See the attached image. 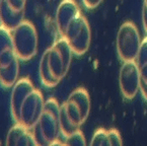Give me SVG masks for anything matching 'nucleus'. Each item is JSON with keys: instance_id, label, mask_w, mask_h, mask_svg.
Segmentation results:
<instances>
[{"instance_id": "a211bd4d", "label": "nucleus", "mask_w": 147, "mask_h": 146, "mask_svg": "<svg viewBox=\"0 0 147 146\" xmlns=\"http://www.w3.org/2000/svg\"><path fill=\"white\" fill-rule=\"evenodd\" d=\"M108 138L110 145H122L123 144L121 135H120L119 131L117 129L108 130Z\"/></svg>"}, {"instance_id": "f3484780", "label": "nucleus", "mask_w": 147, "mask_h": 146, "mask_svg": "<svg viewBox=\"0 0 147 146\" xmlns=\"http://www.w3.org/2000/svg\"><path fill=\"white\" fill-rule=\"evenodd\" d=\"M64 144L65 145H85L86 141L82 132L80 131V129H78L77 131L73 132L71 135L65 138Z\"/></svg>"}, {"instance_id": "39448f33", "label": "nucleus", "mask_w": 147, "mask_h": 146, "mask_svg": "<svg viewBox=\"0 0 147 146\" xmlns=\"http://www.w3.org/2000/svg\"><path fill=\"white\" fill-rule=\"evenodd\" d=\"M68 42L73 54L81 56L88 50L91 41V32L87 20L79 14L66 28L62 36Z\"/></svg>"}, {"instance_id": "9b49d317", "label": "nucleus", "mask_w": 147, "mask_h": 146, "mask_svg": "<svg viewBox=\"0 0 147 146\" xmlns=\"http://www.w3.org/2000/svg\"><path fill=\"white\" fill-rule=\"evenodd\" d=\"M79 14H81V11L74 0L61 1L56 12V24L61 36L64 34L71 22H73Z\"/></svg>"}, {"instance_id": "dca6fc26", "label": "nucleus", "mask_w": 147, "mask_h": 146, "mask_svg": "<svg viewBox=\"0 0 147 146\" xmlns=\"http://www.w3.org/2000/svg\"><path fill=\"white\" fill-rule=\"evenodd\" d=\"M90 145H110L108 138V131L102 129V128L97 129L91 138Z\"/></svg>"}, {"instance_id": "f03ea898", "label": "nucleus", "mask_w": 147, "mask_h": 146, "mask_svg": "<svg viewBox=\"0 0 147 146\" xmlns=\"http://www.w3.org/2000/svg\"><path fill=\"white\" fill-rule=\"evenodd\" d=\"M34 136L38 145H61L58 140L60 130V105L54 97L45 101V107L38 124L34 127Z\"/></svg>"}, {"instance_id": "412c9836", "label": "nucleus", "mask_w": 147, "mask_h": 146, "mask_svg": "<svg viewBox=\"0 0 147 146\" xmlns=\"http://www.w3.org/2000/svg\"><path fill=\"white\" fill-rule=\"evenodd\" d=\"M142 20H143V26H144V30L147 34V7L143 6V15H142Z\"/></svg>"}, {"instance_id": "20e7f679", "label": "nucleus", "mask_w": 147, "mask_h": 146, "mask_svg": "<svg viewBox=\"0 0 147 146\" xmlns=\"http://www.w3.org/2000/svg\"><path fill=\"white\" fill-rule=\"evenodd\" d=\"M138 28L132 22H126L120 26L117 34V51L123 62L136 61L141 47Z\"/></svg>"}, {"instance_id": "4be33fe9", "label": "nucleus", "mask_w": 147, "mask_h": 146, "mask_svg": "<svg viewBox=\"0 0 147 146\" xmlns=\"http://www.w3.org/2000/svg\"><path fill=\"white\" fill-rule=\"evenodd\" d=\"M144 5L147 7V0H144Z\"/></svg>"}, {"instance_id": "f8f14e48", "label": "nucleus", "mask_w": 147, "mask_h": 146, "mask_svg": "<svg viewBox=\"0 0 147 146\" xmlns=\"http://www.w3.org/2000/svg\"><path fill=\"white\" fill-rule=\"evenodd\" d=\"M5 143L6 145H38L34 133L20 123H16L9 129Z\"/></svg>"}, {"instance_id": "1a4fd4ad", "label": "nucleus", "mask_w": 147, "mask_h": 146, "mask_svg": "<svg viewBox=\"0 0 147 146\" xmlns=\"http://www.w3.org/2000/svg\"><path fill=\"white\" fill-rule=\"evenodd\" d=\"M20 73L18 57L14 49L0 54V84L3 87H11L18 81Z\"/></svg>"}, {"instance_id": "423d86ee", "label": "nucleus", "mask_w": 147, "mask_h": 146, "mask_svg": "<svg viewBox=\"0 0 147 146\" xmlns=\"http://www.w3.org/2000/svg\"><path fill=\"white\" fill-rule=\"evenodd\" d=\"M49 55V65L53 75L58 80H62L67 74L72 61V49L68 42L61 36L50 48L47 49Z\"/></svg>"}, {"instance_id": "6e6552de", "label": "nucleus", "mask_w": 147, "mask_h": 146, "mask_svg": "<svg viewBox=\"0 0 147 146\" xmlns=\"http://www.w3.org/2000/svg\"><path fill=\"white\" fill-rule=\"evenodd\" d=\"M119 84L121 93L125 99H134L140 89V76L136 61L124 62L120 70Z\"/></svg>"}, {"instance_id": "4468645a", "label": "nucleus", "mask_w": 147, "mask_h": 146, "mask_svg": "<svg viewBox=\"0 0 147 146\" xmlns=\"http://www.w3.org/2000/svg\"><path fill=\"white\" fill-rule=\"evenodd\" d=\"M39 73H40V78H41L42 83L45 86H47V87H55L60 82V80L57 79L53 75L52 71H51L50 65H49V55H48L47 50L44 52L43 56L41 58Z\"/></svg>"}, {"instance_id": "6ab92c4d", "label": "nucleus", "mask_w": 147, "mask_h": 146, "mask_svg": "<svg viewBox=\"0 0 147 146\" xmlns=\"http://www.w3.org/2000/svg\"><path fill=\"white\" fill-rule=\"evenodd\" d=\"M7 3L13 8L18 9V10L26 11V0H6Z\"/></svg>"}, {"instance_id": "f257e3e1", "label": "nucleus", "mask_w": 147, "mask_h": 146, "mask_svg": "<svg viewBox=\"0 0 147 146\" xmlns=\"http://www.w3.org/2000/svg\"><path fill=\"white\" fill-rule=\"evenodd\" d=\"M90 112V99L86 89L73 90L67 101L60 105V130L65 138L80 129Z\"/></svg>"}, {"instance_id": "aec40b11", "label": "nucleus", "mask_w": 147, "mask_h": 146, "mask_svg": "<svg viewBox=\"0 0 147 146\" xmlns=\"http://www.w3.org/2000/svg\"><path fill=\"white\" fill-rule=\"evenodd\" d=\"M102 0H82L84 6L87 7L88 9H92V8L97 7L102 3Z\"/></svg>"}, {"instance_id": "9d476101", "label": "nucleus", "mask_w": 147, "mask_h": 146, "mask_svg": "<svg viewBox=\"0 0 147 146\" xmlns=\"http://www.w3.org/2000/svg\"><path fill=\"white\" fill-rule=\"evenodd\" d=\"M35 89L32 81L28 78H22L18 80L13 85L10 97V111L13 120L18 123L20 120V107L24 99L28 97L32 90Z\"/></svg>"}, {"instance_id": "7ed1b4c3", "label": "nucleus", "mask_w": 147, "mask_h": 146, "mask_svg": "<svg viewBox=\"0 0 147 146\" xmlns=\"http://www.w3.org/2000/svg\"><path fill=\"white\" fill-rule=\"evenodd\" d=\"M12 32L13 48L18 59L28 61L38 52V34L35 26L28 20H24Z\"/></svg>"}, {"instance_id": "0eeeda50", "label": "nucleus", "mask_w": 147, "mask_h": 146, "mask_svg": "<svg viewBox=\"0 0 147 146\" xmlns=\"http://www.w3.org/2000/svg\"><path fill=\"white\" fill-rule=\"evenodd\" d=\"M45 107V101L42 93L39 89H34L24 99L20 112V123L28 129H34V127L38 124L42 113Z\"/></svg>"}, {"instance_id": "ddd939ff", "label": "nucleus", "mask_w": 147, "mask_h": 146, "mask_svg": "<svg viewBox=\"0 0 147 146\" xmlns=\"http://www.w3.org/2000/svg\"><path fill=\"white\" fill-rule=\"evenodd\" d=\"M24 11L13 8L6 0H0V24L8 30H13L24 22Z\"/></svg>"}, {"instance_id": "2eb2a0df", "label": "nucleus", "mask_w": 147, "mask_h": 146, "mask_svg": "<svg viewBox=\"0 0 147 146\" xmlns=\"http://www.w3.org/2000/svg\"><path fill=\"white\" fill-rule=\"evenodd\" d=\"M12 49H14L12 41V32L0 24V54L7 50Z\"/></svg>"}]
</instances>
